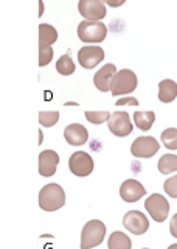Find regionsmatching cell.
I'll return each instance as SVG.
<instances>
[{
  "label": "cell",
  "instance_id": "6da1fadb",
  "mask_svg": "<svg viewBox=\"0 0 177 249\" xmlns=\"http://www.w3.org/2000/svg\"><path fill=\"white\" fill-rule=\"evenodd\" d=\"M65 204V193L59 184H47L39 192V207L44 212H55Z\"/></svg>",
  "mask_w": 177,
  "mask_h": 249
},
{
  "label": "cell",
  "instance_id": "7a4b0ae2",
  "mask_svg": "<svg viewBox=\"0 0 177 249\" xmlns=\"http://www.w3.org/2000/svg\"><path fill=\"white\" fill-rule=\"evenodd\" d=\"M78 37L86 44H98L103 42L107 36V27L101 20H82L80 22L78 30Z\"/></svg>",
  "mask_w": 177,
  "mask_h": 249
},
{
  "label": "cell",
  "instance_id": "3957f363",
  "mask_svg": "<svg viewBox=\"0 0 177 249\" xmlns=\"http://www.w3.org/2000/svg\"><path fill=\"white\" fill-rule=\"evenodd\" d=\"M106 226L99 220H90L86 226L82 228L81 232V249H92L99 246L104 241L106 237Z\"/></svg>",
  "mask_w": 177,
  "mask_h": 249
},
{
  "label": "cell",
  "instance_id": "277c9868",
  "mask_svg": "<svg viewBox=\"0 0 177 249\" xmlns=\"http://www.w3.org/2000/svg\"><path fill=\"white\" fill-rule=\"evenodd\" d=\"M138 80L137 75L129 69H121L117 72V75L113 76V80L111 83V92L113 97L117 95H126L137 89Z\"/></svg>",
  "mask_w": 177,
  "mask_h": 249
},
{
  "label": "cell",
  "instance_id": "5b68a950",
  "mask_svg": "<svg viewBox=\"0 0 177 249\" xmlns=\"http://www.w3.org/2000/svg\"><path fill=\"white\" fill-rule=\"evenodd\" d=\"M146 212L151 215V218L157 223H163L169 215V202L160 193H154L145 201Z\"/></svg>",
  "mask_w": 177,
  "mask_h": 249
},
{
  "label": "cell",
  "instance_id": "8992f818",
  "mask_svg": "<svg viewBox=\"0 0 177 249\" xmlns=\"http://www.w3.org/2000/svg\"><path fill=\"white\" fill-rule=\"evenodd\" d=\"M94 159H92V156L86 151H75L70 159H68V168L70 171L78 178H86L89 175H92V171H94Z\"/></svg>",
  "mask_w": 177,
  "mask_h": 249
},
{
  "label": "cell",
  "instance_id": "52a82bcc",
  "mask_svg": "<svg viewBox=\"0 0 177 249\" xmlns=\"http://www.w3.org/2000/svg\"><path fill=\"white\" fill-rule=\"evenodd\" d=\"M159 150H160V143L152 136L137 137L132 142V145H130V154L142 159L152 158L154 154H157Z\"/></svg>",
  "mask_w": 177,
  "mask_h": 249
},
{
  "label": "cell",
  "instance_id": "ba28073f",
  "mask_svg": "<svg viewBox=\"0 0 177 249\" xmlns=\"http://www.w3.org/2000/svg\"><path fill=\"white\" fill-rule=\"evenodd\" d=\"M107 126H109V131L112 134L117 137H126L134 129V124H132V120H130L129 114L123 112V111L112 112L111 119L107 120Z\"/></svg>",
  "mask_w": 177,
  "mask_h": 249
},
{
  "label": "cell",
  "instance_id": "9c48e42d",
  "mask_svg": "<svg viewBox=\"0 0 177 249\" xmlns=\"http://www.w3.org/2000/svg\"><path fill=\"white\" fill-rule=\"evenodd\" d=\"M123 226L134 235H143L149 229V220L140 210H129L123 216Z\"/></svg>",
  "mask_w": 177,
  "mask_h": 249
},
{
  "label": "cell",
  "instance_id": "30bf717a",
  "mask_svg": "<svg viewBox=\"0 0 177 249\" xmlns=\"http://www.w3.org/2000/svg\"><path fill=\"white\" fill-rule=\"evenodd\" d=\"M78 11L86 20H101L107 14L103 0H80Z\"/></svg>",
  "mask_w": 177,
  "mask_h": 249
},
{
  "label": "cell",
  "instance_id": "8fae6325",
  "mask_svg": "<svg viewBox=\"0 0 177 249\" xmlns=\"http://www.w3.org/2000/svg\"><path fill=\"white\" fill-rule=\"evenodd\" d=\"M104 61V50L98 45H84L78 52V62L84 69H94Z\"/></svg>",
  "mask_w": 177,
  "mask_h": 249
},
{
  "label": "cell",
  "instance_id": "7c38bea8",
  "mask_svg": "<svg viewBox=\"0 0 177 249\" xmlns=\"http://www.w3.org/2000/svg\"><path fill=\"white\" fill-rule=\"evenodd\" d=\"M146 195V189L142 182H138L137 179H128L120 187V196L126 202H135L142 199Z\"/></svg>",
  "mask_w": 177,
  "mask_h": 249
},
{
  "label": "cell",
  "instance_id": "4fadbf2b",
  "mask_svg": "<svg viewBox=\"0 0 177 249\" xmlns=\"http://www.w3.org/2000/svg\"><path fill=\"white\" fill-rule=\"evenodd\" d=\"M59 165V154L53 150H45L39 154V175L50 178L56 173Z\"/></svg>",
  "mask_w": 177,
  "mask_h": 249
},
{
  "label": "cell",
  "instance_id": "5bb4252c",
  "mask_svg": "<svg viewBox=\"0 0 177 249\" xmlns=\"http://www.w3.org/2000/svg\"><path fill=\"white\" fill-rule=\"evenodd\" d=\"M64 139L68 145L81 146L89 140V131L81 123H72L64 129Z\"/></svg>",
  "mask_w": 177,
  "mask_h": 249
},
{
  "label": "cell",
  "instance_id": "9a60e30c",
  "mask_svg": "<svg viewBox=\"0 0 177 249\" xmlns=\"http://www.w3.org/2000/svg\"><path fill=\"white\" fill-rule=\"evenodd\" d=\"M115 75H117V67H115L113 64H106L104 67L99 69L94 76L95 88L99 92L111 90V83H112Z\"/></svg>",
  "mask_w": 177,
  "mask_h": 249
},
{
  "label": "cell",
  "instance_id": "2e32d148",
  "mask_svg": "<svg viewBox=\"0 0 177 249\" xmlns=\"http://www.w3.org/2000/svg\"><path fill=\"white\" fill-rule=\"evenodd\" d=\"M177 97V83L173 80H163L159 83V100L161 103H171Z\"/></svg>",
  "mask_w": 177,
  "mask_h": 249
},
{
  "label": "cell",
  "instance_id": "e0dca14e",
  "mask_svg": "<svg viewBox=\"0 0 177 249\" xmlns=\"http://www.w3.org/2000/svg\"><path fill=\"white\" fill-rule=\"evenodd\" d=\"M58 41V31L55 27L48 23H41L39 25V49H45Z\"/></svg>",
  "mask_w": 177,
  "mask_h": 249
},
{
  "label": "cell",
  "instance_id": "ac0fdd59",
  "mask_svg": "<svg viewBox=\"0 0 177 249\" xmlns=\"http://www.w3.org/2000/svg\"><path fill=\"white\" fill-rule=\"evenodd\" d=\"M107 248L109 249H130L132 248V241H130V238L125 232L115 231L111 233L109 240H107Z\"/></svg>",
  "mask_w": 177,
  "mask_h": 249
},
{
  "label": "cell",
  "instance_id": "d6986e66",
  "mask_svg": "<svg viewBox=\"0 0 177 249\" xmlns=\"http://www.w3.org/2000/svg\"><path fill=\"white\" fill-rule=\"evenodd\" d=\"M154 122H156V114L151 111H138L134 114L135 126L142 131H149L152 128Z\"/></svg>",
  "mask_w": 177,
  "mask_h": 249
},
{
  "label": "cell",
  "instance_id": "ffe728a7",
  "mask_svg": "<svg viewBox=\"0 0 177 249\" xmlns=\"http://www.w3.org/2000/svg\"><path fill=\"white\" fill-rule=\"evenodd\" d=\"M159 171L161 175H171L174 171H177V156L176 154H165L161 156L159 163Z\"/></svg>",
  "mask_w": 177,
  "mask_h": 249
},
{
  "label": "cell",
  "instance_id": "44dd1931",
  "mask_svg": "<svg viewBox=\"0 0 177 249\" xmlns=\"http://www.w3.org/2000/svg\"><path fill=\"white\" fill-rule=\"evenodd\" d=\"M75 69H76V66H75V62H73L70 54H63V56H61L56 62V70L64 76L72 75L75 72Z\"/></svg>",
  "mask_w": 177,
  "mask_h": 249
},
{
  "label": "cell",
  "instance_id": "7402d4cb",
  "mask_svg": "<svg viewBox=\"0 0 177 249\" xmlns=\"http://www.w3.org/2000/svg\"><path fill=\"white\" fill-rule=\"evenodd\" d=\"M161 143L168 150H177V128H166L161 132Z\"/></svg>",
  "mask_w": 177,
  "mask_h": 249
},
{
  "label": "cell",
  "instance_id": "603a6c76",
  "mask_svg": "<svg viewBox=\"0 0 177 249\" xmlns=\"http://www.w3.org/2000/svg\"><path fill=\"white\" fill-rule=\"evenodd\" d=\"M59 120V112L58 111H41L39 112V123L45 128L55 126Z\"/></svg>",
  "mask_w": 177,
  "mask_h": 249
},
{
  "label": "cell",
  "instance_id": "cb8c5ba5",
  "mask_svg": "<svg viewBox=\"0 0 177 249\" xmlns=\"http://www.w3.org/2000/svg\"><path fill=\"white\" fill-rule=\"evenodd\" d=\"M86 119L92 124H101V123H104L111 119V112H107V111H87Z\"/></svg>",
  "mask_w": 177,
  "mask_h": 249
},
{
  "label": "cell",
  "instance_id": "d4e9b609",
  "mask_svg": "<svg viewBox=\"0 0 177 249\" xmlns=\"http://www.w3.org/2000/svg\"><path fill=\"white\" fill-rule=\"evenodd\" d=\"M163 190L166 192L168 196L177 198V175L166 179L165 184H163Z\"/></svg>",
  "mask_w": 177,
  "mask_h": 249
},
{
  "label": "cell",
  "instance_id": "484cf974",
  "mask_svg": "<svg viewBox=\"0 0 177 249\" xmlns=\"http://www.w3.org/2000/svg\"><path fill=\"white\" fill-rule=\"evenodd\" d=\"M53 58V50L51 47H45V49H39V66L45 67L51 62Z\"/></svg>",
  "mask_w": 177,
  "mask_h": 249
},
{
  "label": "cell",
  "instance_id": "4316f807",
  "mask_svg": "<svg viewBox=\"0 0 177 249\" xmlns=\"http://www.w3.org/2000/svg\"><path fill=\"white\" fill-rule=\"evenodd\" d=\"M169 232L174 238H177V213L171 218V223H169Z\"/></svg>",
  "mask_w": 177,
  "mask_h": 249
},
{
  "label": "cell",
  "instance_id": "83f0119b",
  "mask_svg": "<svg viewBox=\"0 0 177 249\" xmlns=\"http://www.w3.org/2000/svg\"><path fill=\"white\" fill-rule=\"evenodd\" d=\"M123 105H132V106H137L138 105V101L132 97H129V98H121L117 101V106H123Z\"/></svg>",
  "mask_w": 177,
  "mask_h": 249
},
{
  "label": "cell",
  "instance_id": "f1b7e54d",
  "mask_svg": "<svg viewBox=\"0 0 177 249\" xmlns=\"http://www.w3.org/2000/svg\"><path fill=\"white\" fill-rule=\"evenodd\" d=\"M103 2H104L106 5L112 6V8H118V6H121L123 3H125L126 0H103Z\"/></svg>",
  "mask_w": 177,
  "mask_h": 249
},
{
  "label": "cell",
  "instance_id": "f546056e",
  "mask_svg": "<svg viewBox=\"0 0 177 249\" xmlns=\"http://www.w3.org/2000/svg\"><path fill=\"white\" fill-rule=\"evenodd\" d=\"M44 14V3H42V0H39V16Z\"/></svg>",
  "mask_w": 177,
  "mask_h": 249
},
{
  "label": "cell",
  "instance_id": "4dcf8cb0",
  "mask_svg": "<svg viewBox=\"0 0 177 249\" xmlns=\"http://www.w3.org/2000/svg\"><path fill=\"white\" fill-rule=\"evenodd\" d=\"M168 249H177V243H176V245H171Z\"/></svg>",
  "mask_w": 177,
  "mask_h": 249
},
{
  "label": "cell",
  "instance_id": "1f68e13d",
  "mask_svg": "<svg viewBox=\"0 0 177 249\" xmlns=\"http://www.w3.org/2000/svg\"><path fill=\"white\" fill-rule=\"evenodd\" d=\"M143 249H148V248H143Z\"/></svg>",
  "mask_w": 177,
  "mask_h": 249
}]
</instances>
